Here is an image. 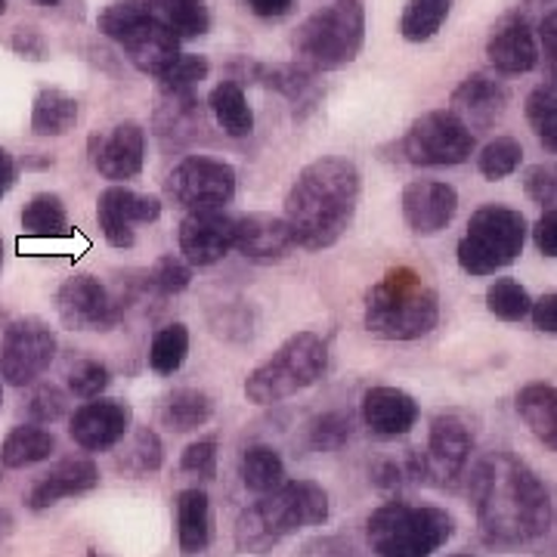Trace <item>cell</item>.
Instances as JSON below:
<instances>
[{"label":"cell","instance_id":"60d3db41","mask_svg":"<svg viewBox=\"0 0 557 557\" xmlns=\"http://www.w3.org/2000/svg\"><path fill=\"white\" fill-rule=\"evenodd\" d=\"M486 310L502 322H520V319L530 317L533 298L518 278H496L486 288Z\"/></svg>","mask_w":557,"mask_h":557},{"label":"cell","instance_id":"8fae6325","mask_svg":"<svg viewBox=\"0 0 557 557\" xmlns=\"http://www.w3.org/2000/svg\"><path fill=\"white\" fill-rule=\"evenodd\" d=\"M164 193L183 211H218L236 199V168L211 156H186L171 168Z\"/></svg>","mask_w":557,"mask_h":557},{"label":"cell","instance_id":"2e32d148","mask_svg":"<svg viewBox=\"0 0 557 557\" xmlns=\"http://www.w3.org/2000/svg\"><path fill=\"white\" fill-rule=\"evenodd\" d=\"M87 149H90V164L100 177L112 180V183H127L143 174L146 131L137 121H121L106 134H94Z\"/></svg>","mask_w":557,"mask_h":557},{"label":"cell","instance_id":"44dd1931","mask_svg":"<svg viewBox=\"0 0 557 557\" xmlns=\"http://www.w3.org/2000/svg\"><path fill=\"white\" fill-rule=\"evenodd\" d=\"M486 57L498 75H530L542 60L536 32L523 16H505L486 40Z\"/></svg>","mask_w":557,"mask_h":557},{"label":"cell","instance_id":"4fadbf2b","mask_svg":"<svg viewBox=\"0 0 557 557\" xmlns=\"http://www.w3.org/2000/svg\"><path fill=\"white\" fill-rule=\"evenodd\" d=\"M57 310L62 325L72 332H112L124 317V300L97 276H72L57 292Z\"/></svg>","mask_w":557,"mask_h":557},{"label":"cell","instance_id":"277c9868","mask_svg":"<svg viewBox=\"0 0 557 557\" xmlns=\"http://www.w3.org/2000/svg\"><path fill=\"white\" fill-rule=\"evenodd\" d=\"M366 332L384 341H418L440 322L434 285L412 267H394L366 292Z\"/></svg>","mask_w":557,"mask_h":557},{"label":"cell","instance_id":"8d00e7d4","mask_svg":"<svg viewBox=\"0 0 557 557\" xmlns=\"http://www.w3.org/2000/svg\"><path fill=\"white\" fill-rule=\"evenodd\" d=\"M255 81L282 94L285 100L304 102V97L313 90L317 84V72H310L307 65L300 62H276V65H251Z\"/></svg>","mask_w":557,"mask_h":557},{"label":"cell","instance_id":"f6af8a7d","mask_svg":"<svg viewBox=\"0 0 557 557\" xmlns=\"http://www.w3.org/2000/svg\"><path fill=\"white\" fill-rule=\"evenodd\" d=\"M65 379H69V391L78 399H100L112 384V372L100 359H78Z\"/></svg>","mask_w":557,"mask_h":557},{"label":"cell","instance_id":"30bf717a","mask_svg":"<svg viewBox=\"0 0 557 557\" xmlns=\"http://www.w3.org/2000/svg\"><path fill=\"white\" fill-rule=\"evenodd\" d=\"M399 152L416 168H456L474 156V134L449 109H434L412 121Z\"/></svg>","mask_w":557,"mask_h":557},{"label":"cell","instance_id":"f1b7e54d","mask_svg":"<svg viewBox=\"0 0 557 557\" xmlns=\"http://www.w3.org/2000/svg\"><path fill=\"white\" fill-rule=\"evenodd\" d=\"M214 416V399L196 387H177L159 403V421L171 428L174 434H189L199 431Z\"/></svg>","mask_w":557,"mask_h":557},{"label":"cell","instance_id":"d6986e66","mask_svg":"<svg viewBox=\"0 0 557 557\" xmlns=\"http://www.w3.org/2000/svg\"><path fill=\"white\" fill-rule=\"evenodd\" d=\"M508 109V87L490 75V72H474L458 84L449 97V112L456 115L471 134L490 131L502 121Z\"/></svg>","mask_w":557,"mask_h":557},{"label":"cell","instance_id":"484cf974","mask_svg":"<svg viewBox=\"0 0 557 557\" xmlns=\"http://www.w3.org/2000/svg\"><path fill=\"white\" fill-rule=\"evenodd\" d=\"M152 127L164 143H193L205 131V109L199 94L189 97H161L159 109L152 115Z\"/></svg>","mask_w":557,"mask_h":557},{"label":"cell","instance_id":"9a60e30c","mask_svg":"<svg viewBox=\"0 0 557 557\" xmlns=\"http://www.w3.org/2000/svg\"><path fill=\"white\" fill-rule=\"evenodd\" d=\"M161 218V201L156 196H139L134 189L112 183L97 199V223L112 248H134L137 245V223H156Z\"/></svg>","mask_w":557,"mask_h":557},{"label":"cell","instance_id":"ee69618b","mask_svg":"<svg viewBox=\"0 0 557 557\" xmlns=\"http://www.w3.org/2000/svg\"><path fill=\"white\" fill-rule=\"evenodd\" d=\"M189 282H193V267L183 258H177V255H164V258L156 260L152 270L146 273V285H149L156 295H164V298L186 292Z\"/></svg>","mask_w":557,"mask_h":557},{"label":"cell","instance_id":"f35d334b","mask_svg":"<svg viewBox=\"0 0 557 557\" xmlns=\"http://www.w3.org/2000/svg\"><path fill=\"white\" fill-rule=\"evenodd\" d=\"M161 461H164V446H161L159 434L152 428H137L115 465L127 478H146V474L159 471Z\"/></svg>","mask_w":557,"mask_h":557},{"label":"cell","instance_id":"6da1fadb","mask_svg":"<svg viewBox=\"0 0 557 557\" xmlns=\"http://www.w3.org/2000/svg\"><path fill=\"white\" fill-rule=\"evenodd\" d=\"M471 502L490 548H523L548 533L552 496L539 474L511 453L480 458L471 471Z\"/></svg>","mask_w":557,"mask_h":557},{"label":"cell","instance_id":"d6a6232c","mask_svg":"<svg viewBox=\"0 0 557 557\" xmlns=\"http://www.w3.org/2000/svg\"><path fill=\"white\" fill-rule=\"evenodd\" d=\"M152 16L161 20L180 40L201 38L211 32L208 0H146Z\"/></svg>","mask_w":557,"mask_h":557},{"label":"cell","instance_id":"74e56055","mask_svg":"<svg viewBox=\"0 0 557 557\" xmlns=\"http://www.w3.org/2000/svg\"><path fill=\"white\" fill-rule=\"evenodd\" d=\"M186 357H189V329L183 322H171V325H164V329H159L152 335V344H149V369L156 375L168 379V375L180 372V366L186 362Z\"/></svg>","mask_w":557,"mask_h":557},{"label":"cell","instance_id":"4dcf8cb0","mask_svg":"<svg viewBox=\"0 0 557 557\" xmlns=\"http://www.w3.org/2000/svg\"><path fill=\"white\" fill-rule=\"evenodd\" d=\"M57 453V437L40 424H20L0 443V465L10 471L32 468Z\"/></svg>","mask_w":557,"mask_h":557},{"label":"cell","instance_id":"cb8c5ba5","mask_svg":"<svg viewBox=\"0 0 557 557\" xmlns=\"http://www.w3.org/2000/svg\"><path fill=\"white\" fill-rule=\"evenodd\" d=\"M362 421L379 437H403L416 428L418 403L399 387H372L362 394Z\"/></svg>","mask_w":557,"mask_h":557},{"label":"cell","instance_id":"5bb4252c","mask_svg":"<svg viewBox=\"0 0 557 557\" xmlns=\"http://www.w3.org/2000/svg\"><path fill=\"white\" fill-rule=\"evenodd\" d=\"M474 453V434L456 416H440L431 421L428 449L421 456V480L453 490L465 478V468Z\"/></svg>","mask_w":557,"mask_h":557},{"label":"cell","instance_id":"8992f818","mask_svg":"<svg viewBox=\"0 0 557 557\" xmlns=\"http://www.w3.org/2000/svg\"><path fill=\"white\" fill-rule=\"evenodd\" d=\"M366 536L379 557H431L456 536V520L434 505L387 502L369 515Z\"/></svg>","mask_w":557,"mask_h":557},{"label":"cell","instance_id":"7dc6e473","mask_svg":"<svg viewBox=\"0 0 557 557\" xmlns=\"http://www.w3.org/2000/svg\"><path fill=\"white\" fill-rule=\"evenodd\" d=\"M69 409V397L62 394L57 384H40L35 387V394L28 397V416L32 424H53L60 421Z\"/></svg>","mask_w":557,"mask_h":557},{"label":"cell","instance_id":"f5cc1de1","mask_svg":"<svg viewBox=\"0 0 557 557\" xmlns=\"http://www.w3.org/2000/svg\"><path fill=\"white\" fill-rule=\"evenodd\" d=\"M530 319H533V325H536L539 332H545V335H557V292L545 295V298L533 300Z\"/></svg>","mask_w":557,"mask_h":557},{"label":"cell","instance_id":"52a82bcc","mask_svg":"<svg viewBox=\"0 0 557 557\" xmlns=\"http://www.w3.org/2000/svg\"><path fill=\"white\" fill-rule=\"evenodd\" d=\"M97 28L102 38L119 44L127 62L143 75L159 78L180 60V38L152 16L146 0H112L97 16Z\"/></svg>","mask_w":557,"mask_h":557},{"label":"cell","instance_id":"816d5d0a","mask_svg":"<svg viewBox=\"0 0 557 557\" xmlns=\"http://www.w3.org/2000/svg\"><path fill=\"white\" fill-rule=\"evenodd\" d=\"M533 242H536L539 255L545 258H557V208L545 211L533 226Z\"/></svg>","mask_w":557,"mask_h":557},{"label":"cell","instance_id":"f907efd6","mask_svg":"<svg viewBox=\"0 0 557 557\" xmlns=\"http://www.w3.org/2000/svg\"><path fill=\"white\" fill-rule=\"evenodd\" d=\"M539 57H545V65L557 84V10L545 13L539 22Z\"/></svg>","mask_w":557,"mask_h":557},{"label":"cell","instance_id":"91938a15","mask_svg":"<svg viewBox=\"0 0 557 557\" xmlns=\"http://www.w3.org/2000/svg\"><path fill=\"white\" fill-rule=\"evenodd\" d=\"M7 13V0H0V16Z\"/></svg>","mask_w":557,"mask_h":557},{"label":"cell","instance_id":"9f6ffc18","mask_svg":"<svg viewBox=\"0 0 557 557\" xmlns=\"http://www.w3.org/2000/svg\"><path fill=\"white\" fill-rule=\"evenodd\" d=\"M13 530H16V518L7 508H0V539L13 536Z\"/></svg>","mask_w":557,"mask_h":557},{"label":"cell","instance_id":"836d02e7","mask_svg":"<svg viewBox=\"0 0 557 557\" xmlns=\"http://www.w3.org/2000/svg\"><path fill=\"white\" fill-rule=\"evenodd\" d=\"M22 230L28 239H57L69 230V211L57 193H38L22 208Z\"/></svg>","mask_w":557,"mask_h":557},{"label":"cell","instance_id":"ffe728a7","mask_svg":"<svg viewBox=\"0 0 557 557\" xmlns=\"http://www.w3.org/2000/svg\"><path fill=\"white\" fill-rule=\"evenodd\" d=\"M458 211L456 186L443 180H416L403 189V218L416 236H437Z\"/></svg>","mask_w":557,"mask_h":557},{"label":"cell","instance_id":"e575fe53","mask_svg":"<svg viewBox=\"0 0 557 557\" xmlns=\"http://www.w3.org/2000/svg\"><path fill=\"white\" fill-rule=\"evenodd\" d=\"M523 115L539 146L557 156V84H536L523 100Z\"/></svg>","mask_w":557,"mask_h":557},{"label":"cell","instance_id":"94428289","mask_svg":"<svg viewBox=\"0 0 557 557\" xmlns=\"http://www.w3.org/2000/svg\"><path fill=\"white\" fill-rule=\"evenodd\" d=\"M0 267H3V239H0Z\"/></svg>","mask_w":557,"mask_h":557},{"label":"cell","instance_id":"f546056e","mask_svg":"<svg viewBox=\"0 0 557 557\" xmlns=\"http://www.w3.org/2000/svg\"><path fill=\"white\" fill-rule=\"evenodd\" d=\"M177 542L183 555H201L211 542V502L201 490L177 496Z\"/></svg>","mask_w":557,"mask_h":557},{"label":"cell","instance_id":"6125c7cd","mask_svg":"<svg viewBox=\"0 0 557 557\" xmlns=\"http://www.w3.org/2000/svg\"><path fill=\"white\" fill-rule=\"evenodd\" d=\"M0 406H3V381H0Z\"/></svg>","mask_w":557,"mask_h":557},{"label":"cell","instance_id":"bcb514c9","mask_svg":"<svg viewBox=\"0 0 557 557\" xmlns=\"http://www.w3.org/2000/svg\"><path fill=\"white\" fill-rule=\"evenodd\" d=\"M523 193L530 196V201L542 205L545 211L557 208V164L555 161H542L527 168L523 174Z\"/></svg>","mask_w":557,"mask_h":557},{"label":"cell","instance_id":"7bdbcfd3","mask_svg":"<svg viewBox=\"0 0 557 557\" xmlns=\"http://www.w3.org/2000/svg\"><path fill=\"white\" fill-rule=\"evenodd\" d=\"M310 446L317 453H335L341 446H347V440L354 437V418L347 412H325L310 421L307 428Z\"/></svg>","mask_w":557,"mask_h":557},{"label":"cell","instance_id":"7a4b0ae2","mask_svg":"<svg viewBox=\"0 0 557 557\" xmlns=\"http://www.w3.org/2000/svg\"><path fill=\"white\" fill-rule=\"evenodd\" d=\"M359 171L350 159L310 161L285 196V223L304 251H325L347 233L359 205Z\"/></svg>","mask_w":557,"mask_h":557},{"label":"cell","instance_id":"c3c4849f","mask_svg":"<svg viewBox=\"0 0 557 557\" xmlns=\"http://www.w3.org/2000/svg\"><path fill=\"white\" fill-rule=\"evenodd\" d=\"M180 468L186 474H196V478L211 480L218 474V440H199V443H189L180 456Z\"/></svg>","mask_w":557,"mask_h":557},{"label":"cell","instance_id":"e0dca14e","mask_svg":"<svg viewBox=\"0 0 557 557\" xmlns=\"http://www.w3.org/2000/svg\"><path fill=\"white\" fill-rule=\"evenodd\" d=\"M180 258L189 267H214L236 245V218L218 211H186L177 230Z\"/></svg>","mask_w":557,"mask_h":557},{"label":"cell","instance_id":"83f0119b","mask_svg":"<svg viewBox=\"0 0 557 557\" xmlns=\"http://www.w3.org/2000/svg\"><path fill=\"white\" fill-rule=\"evenodd\" d=\"M208 109L226 137H251L255 134V112L248 106V94L239 81H220L208 94Z\"/></svg>","mask_w":557,"mask_h":557},{"label":"cell","instance_id":"6f0895ef","mask_svg":"<svg viewBox=\"0 0 557 557\" xmlns=\"http://www.w3.org/2000/svg\"><path fill=\"white\" fill-rule=\"evenodd\" d=\"M35 3H44V7H57L60 0H35Z\"/></svg>","mask_w":557,"mask_h":557},{"label":"cell","instance_id":"ba28073f","mask_svg":"<svg viewBox=\"0 0 557 557\" xmlns=\"http://www.w3.org/2000/svg\"><path fill=\"white\" fill-rule=\"evenodd\" d=\"M329 369V347L313 332H298L267 362L245 379V397L258 406H273L313 387Z\"/></svg>","mask_w":557,"mask_h":557},{"label":"cell","instance_id":"680465c9","mask_svg":"<svg viewBox=\"0 0 557 557\" xmlns=\"http://www.w3.org/2000/svg\"><path fill=\"white\" fill-rule=\"evenodd\" d=\"M87 557H106V555H102V552H97V548H90V552H87Z\"/></svg>","mask_w":557,"mask_h":557},{"label":"cell","instance_id":"7402d4cb","mask_svg":"<svg viewBox=\"0 0 557 557\" xmlns=\"http://www.w3.org/2000/svg\"><path fill=\"white\" fill-rule=\"evenodd\" d=\"M97 486H100V468L90 458H65L28 490L25 505L32 511H47V508L60 505L62 498L84 496Z\"/></svg>","mask_w":557,"mask_h":557},{"label":"cell","instance_id":"7c38bea8","mask_svg":"<svg viewBox=\"0 0 557 557\" xmlns=\"http://www.w3.org/2000/svg\"><path fill=\"white\" fill-rule=\"evenodd\" d=\"M57 359V335L38 317L13 319L0 335V381L10 387H28Z\"/></svg>","mask_w":557,"mask_h":557},{"label":"cell","instance_id":"db71d44e","mask_svg":"<svg viewBox=\"0 0 557 557\" xmlns=\"http://www.w3.org/2000/svg\"><path fill=\"white\" fill-rule=\"evenodd\" d=\"M242 3L260 20H282V16H288L295 10L298 0H242Z\"/></svg>","mask_w":557,"mask_h":557},{"label":"cell","instance_id":"11a10c76","mask_svg":"<svg viewBox=\"0 0 557 557\" xmlns=\"http://www.w3.org/2000/svg\"><path fill=\"white\" fill-rule=\"evenodd\" d=\"M13 183H16V159L0 146V199L13 189Z\"/></svg>","mask_w":557,"mask_h":557},{"label":"cell","instance_id":"be15d7a7","mask_svg":"<svg viewBox=\"0 0 557 557\" xmlns=\"http://www.w3.org/2000/svg\"><path fill=\"white\" fill-rule=\"evenodd\" d=\"M449 557H471V555H449Z\"/></svg>","mask_w":557,"mask_h":557},{"label":"cell","instance_id":"5b68a950","mask_svg":"<svg viewBox=\"0 0 557 557\" xmlns=\"http://www.w3.org/2000/svg\"><path fill=\"white\" fill-rule=\"evenodd\" d=\"M366 44L362 0H332L313 16L300 22L292 35L295 62L310 72H338L357 60Z\"/></svg>","mask_w":557,"mask_h":557},{"label":"cell","instance_id":"d590c367","mask_svg":"<svg viewBox=\"0 0 557 557\" xmlns=\"http://www.w3.org/2000/svg\"><path fill=\"white\" fill-rule=\"evenodd\" d=\"M449 10L453 0H406V10L399 16V35L409 44H424L449 20Z\"/></svg>","mask_w":557,"mask_h":557},{"label":"cell","instance_id":"ac0fdd59","mask_svg":"<svg viewBox=\"0 0 557 557\" xmlns=\"http://www.w3.org/2000/svg\"><path fill=\"white\" fill-rule=\"evenodd\" d=\"M131 431V406L121 399H87L69 421V437L84 453H109Z\"/></svg>","mask_w":557,"mask_h":557},{"label":"cell","instance_id":"681fc988","mask_svg":"<svg viewBox=\"0 0 557 557\" xmlns=\"http://www.w3.org/2000/svg\"><path fill=\"white\" fill-rule=\"evenodd\" d=\"M10 47H13L16 57H22V60L28 62H44L47 60V53H50L44 32H38L35 25H22V28H16L13 38H10Z\"/></svg>","mask_w":557,"mask_h":557},{"label":"cell","instance_id":"b9f144b4","mask_svg":"<svg viewBox=\"0 0 557 557\" xmlns=\"http://www.w3.org/2000/svg\"><path fill=\"white\" fill-rule=\"evenodd\" d=\"M523 161V146L515 137L490 139L478 156V171L486 180L511 177Z\"/></svg>","mask_w":557,"mask_h":557},{"label":"cell","instance_id":"1f68e13d","mask_svg":"<svg viewBox=\"0 0 557 557\" xmlns=\"http://www.w3.org/2000/svg\"><path fill=\"white\" fill-rule=\"evenodd\" d=\"M239 478L248 493L267 496V493H273V490H278L285 483V461H282V456L273 446L255 443V446H248L242 453Z\"/></svg>","mask_w":557,"mask_h":557},{"label":"cell","instance_id":"603a6c76","mask_svg":"<svg viewBox=\"0 0 557 557\" xmlns=\"http://www.w3.org/2000/svg\"><path fill=\"white\" fill-rule=\"evenodd\" d=\"M233 248L242 258L255 260V263H278L298 245H295V236H292L285 218L245 214V218H236V245Z\"/></svg>","mask_w":557,"mask_h":557},{"label":"cell","instance_id":"9c48e42d","mask_svg":"<svg viewBox=\"0 0 557 557\" xmlns=\"http://www.w3.org/2000/svg\"><path fill=\"white\" fill-rule=\"evenodd\" d=\"M527 218L508 205L478 208L458 242V267L468 276H496L523 255Z\"/></svg>","mask_w":557,"mask_h":557},{"label":"cell","instance_id":"4316f807","mask_svg":"<svg viewBox=\"0 0 557 557\" xmlns=\"http://www.w3.org/2000/svg\"><path fill=\"white\" fill-rule=\"evenodd\" d=\"M78 100L60 87H44L32 102V134L35 137H65L78 124Z\"/></svg>","mask_w":557,"mask_h":557},{"label":"cell","instance_id":"d4e9b609","mask_svg":"<svg viewBox=\"0 0 557 557\" xmlns=\"http://www.w3.org/2000/svg\"><path fill=\"white\" fill-rule=\"evenodd\" d=\"M518 416L523 418V424L530 428V434L557 453V387L545 384V381H533L523 384L518 391Z\"/></svg>","mask_w":557,"mask_h":557},{"label":"cell","instance_id":"ab89813d","mask_svg":"<svg viewBox=\"0 0 557 557\" xmlns=\"http://www.w3.org/2000/svg\"><path fill=\"white\" fill-rule=\"evenodd\" d=\"M208 75H211V62L201 53H180V60L171 69H164L156 81L161 97H189L199 94L201 81H208Z\"/></svg>","mask_w":557,"mask_h":557},{"label":"cell","instance_id":"3957f363","mask_svg":"<svg viewBox=\"0 0 557 557\" xmlns=\"http://www.w3.org/2000/svg\"><path fill=\"white\" fill-rule=\"evenodd\" d=\"M329 518V493L313 480H285L278 490L260 496L236 520V548L242 555H267L282 539Z\"/></svg>","mask_w":557,"mask_h":557}]
</instances>
